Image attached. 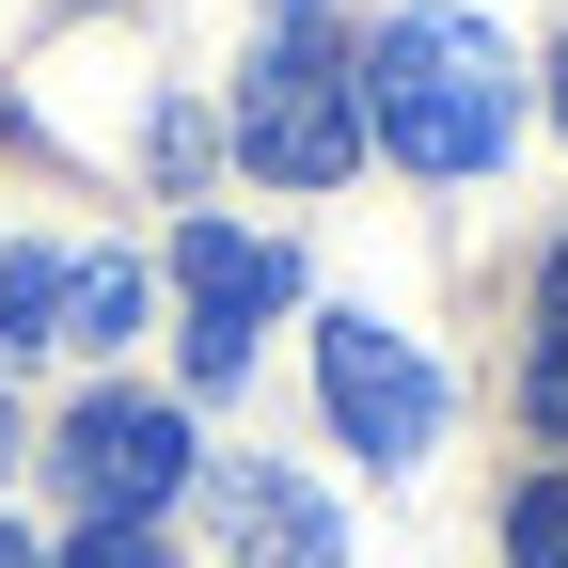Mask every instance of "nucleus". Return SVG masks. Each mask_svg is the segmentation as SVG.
I'll return each instance as SVG.
<instances>
[{"label": "nucleus", "mask_w": 568, "mask_h": 568, "mask_svg": "<svg viewBox=\"0 0 568 568\" xmlns=\"http://www.w3.org/2000/svg\"><path fill=\"white\" fill-rule=\"evenodd\" d=\"M364 126L395 142L410 174H489L521 142V63L489 17H458V0H410V17L364 48Z\"/></svg>", "instance_id": "1"}, {"label": "nucleus", "mask_w": 568, "mask_h": 568, "mask_svg": "<svg viewBox=\"0 0 568 568\" xmlns=\"http://www.w3.org/2000/svg\"><path fill=\"white\" fill-rule=\"evenodd\" d=\"M237 159L268 190H332L364 159V48L332 32V0H268L237 63Z\"/></svg>", "instance_id": "2"}, {"label": "nucleus", "mask_w": 568, "mask_h": 568, "mask_svg": "<svg viewBox=\"0 0 568 568\" xmlns=\"http://www.w3.org/2000/svg\"><path fill=\"white\" fill-rule=\"evenodd\" d=\"M142 332V253H63V237H17L0 253V364H48V347H126Z\"/></svg>", "instance_id": "3"}, {"label": "nucleus", "mask_w": 568, "mask_h": 568, "mask_svg": "<svg viewBox=\"0 0 568 568\" xmlns=\"http://www.w3.org/2000/svg\"><path fill=\"white\" fill-rule=\"evenodd\" d=\"M48 474L80 489V521H111V537H142L174 506V474H190V426L159 410V395H80L48 426Z\"/></svg>", "instance_id": "4"}, {"label": "nucleus", "mask_w": 568, "mask_h": 568, "mask_svg": "<svg viewBox=\"0 0 568 568\" xmlns=\"http://www.w3.org/2000/svg\"><path fill=\"white\" fill-rule=\"evenodd\" d=\"M316 395H332L347 443H364V474H410L426 443H443V379H426V347H410V332H379L364 301L316 332Z\"/></svg>", "instance_id": "5"}, {"label": "nucleus", "mask_w": 568, "mask_h": 568, "mask_svg": "<svg viewBox=\"0 0 568 568\" xmlns=\"http://www.w3.org/2000/svg\"><path fill=\"white\" fill-rule=\"evenodd\" d=\"M174 284H190V379L222 395L237 364H253V332L284 316V237H237V222H174Z\"/></svg>", "instance_id": "6"}, {"label": "nucleus", "mask_w": 568, "mask_h": 568, "mask_svg": "<svg viewBox=\"0 0 568 568\" xmlns=\"http://www.w3.org/2000/svg\"><path fill=\"white\" fill-rule=\"evenodd\" d=\"M222 568H347V521L316 506L301 474L237 458V474H222Z\"/></svg>", "instance_id": "7"}, {"label": "nucleus", "mask_w": 568, "mask_h": 568, "mask_svg": "<svg viewBox=\"0 0 568 568\" xmlns=\"http://www.w3.org/2000/svg\"><path fill=\"white\" fill-rule=\"evenodd\" d=\"M506 568H568V474H537L506 506Z\"/></svg>", "instance_id": "8"}, {"label": "nucleus", "mask_w": 568, "mask_h": 568, "mask_svg": "<svg viewBox=\"0 0 568 568\" xmlns=\"http://www.w3.org/2000/svg\"><path fill=\"white\" fill-rule=\"evenodd\" d=\"M63 568H159V537H111V521H95L80 552H63Z\"/></svg>", "instance_id": "9"}, {"label": "nucleus", "mask_w": 568, "mask_h": 568, "mask_svg": "<svg viewBox=\"0 0 568 568\" xmlns=\"http://www.w3.org/2000/svg\"><path fill=\"white\" fill-rule=\"evenodd\" d=\"M537 347H568V253L537 268Z\"/></svg>", "instance_id": "10"}, {"label": "nucleus", "mask_w": 568, "mask_h": 568, "mask_svg": "<svg viewBox=\"0 0 568 568\" xmlns=\"http://www.w3.org/2000/svg\"><path fill=\"white\" fill-rule=\"evenodd\" d=\"M0 568H48V552H32V537H17V521H0Z\"/></svg>", "instance_id": "11"}, {"label": "nucleus", "mask_w": 568, "mask_h": 568, "mask_svg": "<svg viewBox=\"0 0 568 568\" xmlns=\"http://www.w3.org/2000/svg\"><path fill=\"white\" fill-rule=\"evenodd\" d=\"M552 126H568V48H552Z\"/></svg>", "instance_id": "12"}, {"label": "nucleus", "mask_w": 568, "mask_h": 568, "mask_svg": "<svg viewBox=\"0 0 568 568\" xmlns=\"http://www.w3.org/2000/svg\"><path fill=\"white\" fill-rule=\"evenodd\" d=\"M0 458H17V410H0Z\"/></svg>", "instance_id": "13"}]
</instances>
